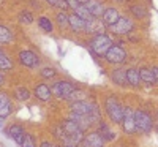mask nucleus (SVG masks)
I'll list each match as a JSON object with an SVG mask.
<instances>
[{
    "instance_id": "nucleus-1",
    "label": "nucleus",
    "mask_w": 158,
    "mask_h": 147,
    "mask_svg": "<svg viewBox=\"0 0 158 147\" xmlns=\"http://www.w3.org/2000/svg\"><path fill=\"white\" fill-rule=\"evenodd\" d=\"M111 46H112V38L106 33H98L90 40V48L97 56H104Z\"/></svg>"
},
{
    "instance_id": "nucleus-2",
    "label": "nucleus",
    "mask_w": 158,
    "mask_h": 147,
    "mask_svg": "<svg viewBox=\"0 0 158 147\" xmlns=\"http://www.w3.org/2000/svg\"><path fill=\"white\" fill-rule=\"evenodd\" d=\"M71 109L79 112V114H84V116H89L98 122L100 120V108L95 104V103H90V101H85V100H81V101H76L71 104Z\"/></svg>"
},
{
    "instance_id": "nucleus-3",
    "label": "nucleus",
    "mask_w": 158,
    "mask_h": 147,
    "mask_svg": "<svg viewBox=\"0 0 158 147\" xmlns=\"http://www.w3.org/2000/svg\"><path fill=\"white\" fill-rule=\"evenodd\" d=\"M104 108H106V114H108V117L112 120L114 124H122L125 109L122 108L120 103H118L115 98H112V97L106 98V101H104Z\"/></svg>"
},
{
    "instance_id": "nucleus-4",
    "label": "nucleus",
    "mask_w": 158,
    "mask_h": 147,
    "mask_svg": "<svg viewBox=\"0 0 158 147\" xmlns=\"http://www.w3.org/2000/svg\"><path fill=\"white\" fill-rule=\"evenodd\" d=\"M135 120H136V131L139 133H149L153 127L152 117L146 111H135Z\"/></svg>"
},
{
    "instance_id": "nucleus-5",
    "label": "nucleus",
    "mask_w": 158,
    "mask_h": 147,
    "mask_svg": "<svg viewBox=\"0 0 158 147\" xmlns=\"http://www.w3.org/2000/svg\"><path fill=\"white\" fill-rule=\"evenodd\" d=\"M104 59H106L109 63H122L125 59H127V51L122 48V46H117V44H112L108 52L104 54Z\"/></svg>"
},
{
    "instance_id": "nucleus-6",
    "label": "nucleus",
    "mask_w": 158,
    "mask_h": 147,
    "mask_svg": "<svg viewBox=\"0 0 158 147\" xmlns=\"http://www.w3.org/2000/svg\"><path fill=\"white\" fill-rule=\"evenodd\" d=\"M51 90L57 98H68V95L76 90V87L71 82H67V81H57L51 87Z\"/></svg>"
},
{
    "instance_id": "nucleus-7",
    "label": "nucleus",
    "mask_w": 158,
    "mask_h": 147,
    "mask_svg": "<svg viewBox=\"0 0 158 147\" xmlns=\"http://www.w3.org/2000/svg\"><path fill=\"white\" fill-rule=\"evenodd\" d=\"M19 63L24 65V66H27V68H35V66L40 65V57L35 54L33 51H19Z\"/></svg>"
},
{
    "instance_id": "nucleus-8",
    "label": "nucleus",
    "mask_w": 158,
    "mask_h": 147,
    "mask_svg": "<svg viewBox=\"0 0 158 147\" xmlns=\"http://www.w3.org/2000/svg\"><path fill=\"white\" fill-rule=\"evenodd\" d=\"M122 128L125 133L131 135L136 131V120H135V111L131 108H125L123 112V120H122Z\"/></svg>"
},
{
    "instance_id": "nucleus-9",
    "label": "nucleus",
    "mask_w": 158,
    "mask_h": 147,
    "mask_svg": "<svg viewBox=\"0 0 158 147\" xmlns=\"http://www.w3.org/2000/svg\"><path fill=\"white\" fill-rule=\"evenodd\" d=\"M111 30L117 35H127L133 30V22L128 18H120L114 25H111Z\"/></svg>"
},
{
    "instance_id": "nucleus-10",
    "label": "nucleus",
    "mask_w": 158,
    "mask_h": 147,
    "mask_svg": "<svg viewBox=\"0 0 158 147\" xmlns=\"http://www.w3.org/2000/svg\"><path fill=\"white\" fill-rule=\"evenodd\" d=\"M81 147H103L104 145V138L100 135L98 131L95 133H89V135L84 138V141L79 144Z\"/></svg>"
},
{
    "instance_id": "nucleus-11",
    "label": "nucleus",
    "mask_w": 158,
    "mask_h": 147,
    "mask_svg": "<svg viewBox=\"0 0 158 147\" xmlns=\"http://www.w3.org/2000/svg\"><path fill=\"white\" fill-rule=\"evenodd\" d=\"M70 119H71V120H74V122H76L79 127H81L82 130H87V128H90L92 125L95 124V120L92 119V117L84 116V114H79V112H76V111H73V112H71Z\"/></svg>"
},
{
    "instance_id": "nucleus-12",
    "label": "nucleus",
    "mask_w": 158,
    "mask_h": 147,
    "mask_svg": "<svg viewBox=\"0 0 158 147\" xmlns=\"http://www.w3.org/2000/svg\"><path fill=\"white\" fill-rule=\"evenodd\" d=\"M6 133H8V136H11V139H15V142H18L19 145L22 144V141H24V136H25V130L21 127V125H11L8 130H6Z\"/></svg>"
},
{
    "instance_id": "nucleus-13",
    "label": "nucleus",
    "mask_w": 158,
    "mask_h": 147,
    "mask_svg": "<svg viewBox=\"0 0 158 147\" xmlns=\"http://www.w3.org/2000/svg\"><path fill=\"white\" fill-rule=\"evenodd\" d=\"M11 101H10V97L5 95V93H0V119H6L10 114H11Z\"/></svg>"
},
{
    "instance_id": "nucleus-14",
    "label": "nucleus",
    "mask_w": 158,
    "mask_h": 147,
    "mask_svg": "<svg viewBox=\"0 0 158 147\" xmlns=\"http://www.w3.org/2000/svg\"><path fill=\"white\" fill-rule=\"evenodd\" d=\"M35 97L41 101H49L51 97H52V90L46 84H38L35 87Z\"/></svg>"
},
{
    "instance_id": "nucleus-15",
    "label": "nucleus",
    "mask_w": 158,
    "mask_h": 147,
    "mask_svg": "<svg viewBox=\"0 0 158 147\" xmlns=\"http://www.w3.org/2000/svg\"><path fill=\"white\" fill-rule=\"evenodd\" d=\"M103 29H104V24L98 19V18H94V19H90L87 21L85 24V32H90V33H103Z\"/></svg>"
},
{
    "instance_id": "nucleus-16",
    "label": "nucleus",
    "mask_w": 158,
    "mask_h": 147,
    "mask_svg": "<svg viewBox=\"0 0 158 147\" xmlns=\"http://www.w3.org/2000/svg\"><path fill=\"white\" fill-rule=\"evenodd\" d=\"M85 6L89 8V11L92 13L94 18L103 16V13H104V6H103V3L100 2V0H89V2L85 3Z\"/></svg>"
},
{
    "instance_id": "nucleus-17",
    "label": "nucleus",
    "mask_w": 158,
    "mask_h": 147,
    "mask_svg": "<svg viewBox=\"0 0 158 147\" xmlns=\"http://www.w3.org/2000/svg\"><path fill=\"white\" fill-rule=\"evenodd\" d=\"M118 19H120V15H118V11L115 8H108V10H104L103 13V21L106 22L109 27L111 25H114Z\"/></svg>"
},
{
    "instance_id": "nucleus-18",
    "label": "nucleus",
    "mask_w": 158,
    "mask_h": 147,
    "mask_svg": "<svg viewBox=\"0 0 158 147\" xmlns=\"http://www.w3.org/2000/svg\"><path fill=\"white\" fill-rule=\"evenodd\" d=\"M111 79L117 84V86H122V87H125V86H128V79H127V71L125 70H122V68H118V70H114L112 71V74H111Z\"/></svg>"
},
{
    "instance_id": "nucleus-19",
    "label": "nucleus",
    "mask_w": 158,
    "mask_h": 147,
    "mask_svg": "<svg viewBox=\"0 0 158 147\" xmlns=\"http://www.w3.org/2000/svg\"><path fill=\"white\" fill-rule=\"evenodd\" d=\"M68 19H70V27H71L74 32H82V30H85L87 21L81 19L77 15H71V16H68Z\"/></svg>"
},
{
    "instance_id": "nucleus-20",
    "label": "nucleus",
    "mask_w": 158,
    "mask_h": 147,
    "mask_svg": "<svg viewBox=\"0 0 158 147\" xmlns=\"http://www.w3.org/2000/svg\"><path fill=\"white\" fill-rule=\"evenodd\" d=\"M139 76H141V81H144L146 84L153 86V84L158 82L156 78H155V74H153V71L149 70V68H141V70H139Z\"/></svg>"
},
{
    "instance_id": "nucleus-21",
    "label": "nucleus",
    "mask_w": 158,
    "mask_h": 147,
    "mask_svg": "<svg viewBox=\"0 0 158 147\" xmlns=\"http://www.w3.org/2000/svg\"><path fill=\"white\" fill-rule=\"evenodd\" d=\"M127 79H128V84H130V86L138 87V86L141 84L139 70H136V68H130V70H127Z\"/></svg>"
},
{
    "instance_id": "nucleus-22",
    "label": "nucleus",
    "mask_w": 158,
    "mask_h": 147,
    "mask_svg": "<svg viewBox=\"0 0 158 147\" xmlns=\"http://www.w3.org/2000/svg\"><path fill=\"white\" fill-rule=\"evenodd\" d=\"M74 11H76V15H77L79 18H81V19H84V21H90V19H94L92 13L89 11V8H87L85 5H81L79 8H76Z\"/></svg>"
},
{
    "instance_id": "nucleus-23",
    "label": "nucleus",
    "mask_w": 158,
    "mask_h": 147,
    "mask_svg": "<svg viewBox=\"0 0 158 147\" xmlns=\"http://www.w3.org/2000/svg\"><path fill=\"white\" fill-rule=\"evenodd\" d=\"M98 133H100V135L104 138V141H112V139L115 138V135H114V133L108 128V125H104V124H101V125H100Z\"/></svg>"
},
{
    "instance_id": "nucleus-24",
    "label": "nucleus",
    "mask_w": 158,
    "mask_h": 147,
    "mask_svg": "<svg viewBox=\"0 0 158 147\" xmlns=\"http://www.w3.org/2000/svg\"><path fill=\"white\" fill-rule=\"evenodd\" d=\"M13 40V35H11V32L6 29V27H3V25H0V43L2 44H6V43H10Z\"/></svg>"
},
{
    "instance_id": "nucleus-25",
    "label": "nucleus",
    "mask_w": 158,
    "mask_h": 147,
    "mask_svg": "<svg viewBox=\"0 0 158 147\" xmlns=\"http://www.w3.org/2000/svg\"><path fill=\"white\" fill-rule=\"evenodd\" d=\"M15 95H16L18 100L25 101V100H29V98H30V92L25 89V87H18V89L15 90Z\"/></svg>"
},
{
    "instance_id": "nucleus-26",
    "label": "nucleus",
    "mask_w": 158,
    "mask_h": 147,
    "mask_svg": "<svg viewBox=\"0 0 158 147\" xmlns=\"http://www.w3.org/2000/svg\"><path fill=\"white\" fill-rule=\"evenodd\" d=\"M38 25L41 27L44 32H52V22H51V19H48L46 16H41L38 19Z\"/></svg>"
},
{
    "instance_id": "nucleus-27",
    "label": "nucleus",
    "mask_w": 158,
    "mask_h": 147,
    "mask_svg": "<svg viewBox=\"0 0 158 147\" xmlns=\"http://www.w3.org/2000/svg\"><path fill=\"white\" fill-rule=\"evenodd\" d=\"M13 68V62L10 57L5 54H0V70H11Z\"/></svg>"
},
{
    "instance_id": "nucleus-28",
    "label": "nucleus",
    "mask_w": 158,
    "mask_h": 147,
    "mask_svg": "<svg viewBox=\"0 0 158 147\" xmlns=\"http://www.w3.org/2000/svg\"><path fill=\"white\" fill-rule=\"evenodd\" d=\"M131 13H133V16H136V18H144L147 15V10L144 8V6H139V5H136V6H133L131 8Z\"/></svg>"
},
{
    "instance_id": "nucleus-29",
    "label": "nucleus",
    "mask_w": 158,
    "mask_h": 147,
    "mask_svg": "<svg viewBox=\"0 0 158 147\" xmlns=\"http://www.w3.org/2000/svg\"><path fill=\"white\" fill-rule=\"evenodd\" d=\"M35 145H36L35 138H33L32 135H27V133H25V136H24V141H22L21 147H35Z\"/></svg>"
},
{
    "instance_id": "nucleus-30",
    "label": "nucleus",
    "mask_w": 158,
    "mask_h": 147,
    "mask_svg": "<svg viewBox=\"0 0 158 147\" xmlns=\"http://www.w3.org/2000/svg\"><path fill=\"white\" fill-rule=\"evenodd\" d=\"M57 22H59L60 27H67V25H70V19H68V16L65 15V13H59L57 15Z\"/></svg>"
},
{
    "instance_id": "nucleus-31",
    "label": "nucleus",
    "mask_w": 158,
    "mask_h": 147,
    "mask_svg": "<svg viewBox=\"0 0 158 147\" xmlns=\"http://www.w3.org/2000/svg\"><path fill=\"white\" fill-rule=\"evenodd\" d=\"M46 2L49 3V5H52V6H57V8H62V10H65L68 5H67V0H46Z\"/></svg>"
},
{
    "instance_id": "nucleus-32",
    "label": "nucleus",
    "mask_w": 158,
    "mask_h": 147,
    "mask_svg": "<svg viewBox=\"0 0 158 147\" xmlns=\"http://www.w3.org/2000/svg\"><path fill=\"white\" fill-rule=\"evenodd\" d=\"M19 21H22V22H25V24H30V22L33 21L32 13H29V11H22V13H21V16H19Z\"/></svg>"
},
{
    "instance_id": "nucleus-33",
    "label": "nucleus",
    "mask_w": 158,
    "mask_h": 147,
    "mask_svg": "<svg viewBox=\"0 0 158 147\" xmlns=\"http://www.w3.org/2000/svg\"><path fill=\"white\" fill-rule=\"evenodd\" d=\"M54 76H56V70L54 68H43L41 70V78L49 79V78H54Z\"/></svg>"
},
{
    "instance_id": "nucleus-34",
    "label": "nucleus",
    "mask_w": 158,
    "mask_h": 147,
    "mask_svg": "<svg viewBox=\"0 0 158 147\" xmlns=\"http://www.w3.org/2000/svg\"><path fill=\"white\" fill-rule=\"evenodd\" d=\"M67 5L70 6V8H73V10H76V8H79L82 3L79 2V0H67Z\"/></svg>"
},
{
    "instance_id": "nucleus-35",
    "label": "nucleus",
    "mask_w": 158,
    "mask_h": 147,
    "mask_svg": "<svg viewBox=\"0 0 158 147\" xmlns=\"http://www.w3.org/2000/svg\"><path fill=\"white\" fill-rule=\"evenodd\" d=\"M40 147H56V145L52 144V142H48V141H44V142H41V145H40Z\"/></svg>"
},
{
    "instance_id": "nucleus-36",
    "label": "nucleus",
    "mask_w": 158,
    "mask_h": 147,
    "mask_svg": "<svg viewBox=\"0 0 158 147\" xmlns=\"http://www.w3.org/2000/svg\"><path fill=\"white\" fill-rule=\"evenodd\" d=\"M152 71H153V74H155V78H156V81H158V66H153Z\"/></svg>"
},
{
    "instance_id": "nucleus-37",
    "label": "nucleus",
    "mask_w": 158,
    "mask_h": 147,
    "mask_svg": "<svg viewBox=\"0 0 158 147\" xmlns=\"http://www.w3.org/2000/svg\"><path fill=\"white\" fill-rule=\"evenodd\" d=\"M3 81H5V78H3V74H0V86L3 84Z\"/></svg>"
},
{
    "instance_id": "nucleus-38",
    "label": "nucleus",
    "mask_w": 158,
    "mask_h": 147,
    "mask_svg": "<svg viewBox=\"0 0 158 147\" xmlns=\"http://www.w3.org/2000/svg\"><path fill=\"white\" fill-rule=\"evenodd\" d=\"M79 2H81V3H82V5H85V3H87V2H89V0H79Z\"/></svg>"
},
{
    "instance_id": "nucleus-39",
    "label": "nucleus",
    "mask_w": 158,
    "mask_h": 147,
    "mask_svg": "<svg viewBox=\"0 0 158 147\" xmlns=\"http://www.w3.org/2000/svg\"><path fill=\"white\" fill-rule=\"evenodd\" d=\"M2 120H3V119H0V127H2Z\"/></svg>"
},
{
    "instance_id": "nucleus-40",
    "label": "nucleus",
    "mask_w": 158,
    "mask_h": 147,
    "mask_svg": "<svg viewBox=\"0 0 158 147\" xmlns=\"http://www.w3.org/2000/svg\"><path fill=\"white\" fill-rule=\"evenodd\" d=\"M115 2H123V0H115Z\"/></svg>"
},
{
    "instance_id": "nucleus-41",
    "label": "nucleus",
    "mask_w": 158,
    "mask_h": 147,
    "mask_svg": "<svg viewBox=\"0 0 158 147\" xmlns=\"http://www.w3.org/2000/svg\"><path fill=\"white\" fill-rule=\"evenodd\" d=\"M0 54H2V51H0Z\"/></svg>"
}]
</instances>
